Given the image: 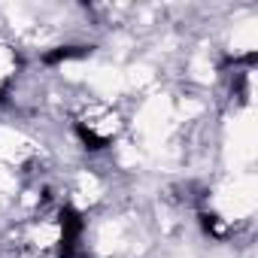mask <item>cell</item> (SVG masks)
<instances>
[{"mask_svg":"<svg viewBox=\"0 0 258 258\" xmlns=\"http://www.w3.org/2000/svg\"><path fill=\"white\" fill-rule=\"evenodd\" d=\"M94 52V46L88 43H64V46H55L49 52H43V64L46 67H58V64H67V61H79V58H88Z\"/></svg>","mask_w":258,"mask_h":258,"instance_id":"6da1fadb","label":"cell"},{"mask_svg":"<svg viewBox=\"0 0 258 258\" xmlns=\"http://www.w3.org/2000/svg\"><path fill=\"white\" fill-rule=\"evenodd\" d=\"M198 222H201V228H204L207 237H213V240H225L228 237V225L222 222V216H216L210 210H201L198 213Z\"/></svg>","mask_w":258,"mask_h":258,"instance_id":"7a4b0ae2","label":"cell"}]
</instances>
